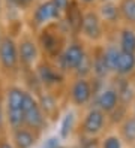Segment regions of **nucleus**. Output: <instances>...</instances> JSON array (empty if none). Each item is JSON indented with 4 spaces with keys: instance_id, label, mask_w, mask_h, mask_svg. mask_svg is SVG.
<instances>
[{
    "instance_id": "obj_19",
    "label": "nucleus",
    "mask_w": 135,
    "mask_h": 148,
    "mask_svg": "<svg viewBox=\"0 0 135 148\" xmlns=\"http://www.w3.org/2000/svg\"><path fill=\"white\" fill-rule=\"evenodd\" d=\"M119 48L123 53L135 54V30L132 27H123L119 33Z\"/></svg>"
},
{
    "instance_id": "obj_29",
    "label": "nucleus",
    "mask_w": 135,
    "mask_h": 148,
    "mask_svg": "<svg viewBox=\"0 0 135 148\" xmlns=\"http://www.w3.org/2000/svg\"><path fill=\"white\" fill-rule=\"evenodd\" d=\"M35 0H12V3L18 8V9H29L33 5Z\"/></svg>"
},
{
    "instance_id": "obj_36",
    "label": "nucleus",
    "mask_w": 135,
    "mask_h": 148,
    "mask_svg": "<svg viewBox=\"0 0 135 148\" xmlns=\"http://www.w3.org/2000/svg\"><path fill=\"white\" fill-rule=\"evenodd\" d=\"M101 2H110V0H101Z\"/></svg>"
},
{
    "instance_id": "obj_26",
    "label": "nucleus",
    "mask_w": 135,
    "mask_h": 148,
    "mask_svg": "<svg viewBox=\"0 0 135 148\" xmlns=\"http://www.w3.org/2000/svg\"><path fill=\"white\" fill-rule=\"evenodd\" d=\"M71 2H72V0H51V3L56 6V9H57L62 15H65V12H66V9L69 8Z\"/></svg>"
},
{
    "instance_id": "obj_10",
    "label": "nucleus",
    "mask_w": 135,
    "mask_h": 148,
    "mask_svg": "<svg viewBox=\"0 0 135 148\" xmlns=\"http://www.w3.org/2000/svg\"><path fill=\"white\" fill-rule=\"evenodd\" d=\"M36 76L41 81V84L47 88H53L57 87L63 82V75L60 69H56L54 66H51L48 62H41L36 66Z\"/></svg>"
},
{
    "instance_id": "obj_15",
    "label": "nucleus",
    "mask_w": 135,
    "mask_h": 148,
    "mask_svg": "<svg viewBox=\"0 0 135 148\" xmlns=\"http://www.w3.org/2000/svg\"><path fill=\"white\" fill-rule=\"evenodd\" d=\"M65 20L68 27L71 29L72 33H80L81 32V25H83V20H84V12L80 9V3L77 0H72L69 8L65 12Z\"/></svg>"
},
{
    "instance_id": "obj_12",
    "label": "nucleus",
    "mask_w": 135,
    "mask_h": 148,
    "mask_svg": "<svg viewBox=\"0 0 135 148\" xmlns=\"http://www.w3.org/2000/svg\"><path fill=\"white\" fill-rule=\"evenodd\" d=\"M39 136L41 135L38 132H35V130L26 127V126L11 130V135H9L15 148H33L36 142L39 141Z\"/></svg>"
},
{
    "instance_id": "obj_17",
    "label": "nucleus",
    "mask_w": 135,
    "mask_h": 148,
    "mask_svg": "<svg viewBox=\"0 0 135 148\" xmlns=\"http://www.w3.org/2000/svg\"><path fill=\"white\" fill-rule=\"evenodd\" d=\"M98 14H99V16H101L102 23L117 24L119 20H122L119 3L113 2V0H110V2H102L98 8Z\"/></svg>"
},
{
    "instance_id": "obj_24",
    "label": "nucleus",
    "mask_w": 135,
    "mask_h": 148,
    "mask_svg": "<svg viewBox=\"0 0 135 148\" xmlns=\"http://www.w3.org/2000/svg\"><path fill=\"white\" fill-rule=\"evenodd\" d=\"M101 148H126L119 133H108L101 139Z\"/></svg>"
},
{
    "instance_id": "obj_8",
    "label": "nucleus",
    "mask_w": 135,
    "mask_h": 148,
    "mask_svg": "<svg viewBox=\"0 0 135 148\" xmlns=\"http://www.w3.org/2000/svg\"><path fill=\"white\" fill-rule=\"evenodd\" d=\"M39 43L42 49L51 57H60V54L65 49V42L63 38L59 34V32H53L51 29H45L41 36H39Z\"/></svg>"
},
{
    "instance_id": "obj_6",
    "label": "nucleus",
    "mask_w": 135,
    "mask_h": 148,
    "mask_svg": "<svg viewBox=\"0 0 135 148\" xmlns=\"http://www.w3.org/2000/svg\"><path fill=\"white\" fill-rule=\"evenodd\" d=\"M93 93H95V88H93L92 82L84 76H78L77 79L71 84L69 97H71V102L74 103L75 106L83 108V106L90 103V100L93 97Z\"/></svg>"
},
{
    "instance_id": "obj_28",
    "label": "nucleus",
    "mask_w": 135,
    "mask_h": 148,
    "mask_svg": "<svg viewBox=\"0 0 135 148\" xmlns=\"http://www.w3.org/2000/svg\"><path fill=\"white\" fill-rule=\"evenodd\" d=\"M6 111H5V102H2V99H0V133L5 130L6 127Z\"/></svg>"
},
{
    "instance_id": "obj_21",
    "label": "nucleus",
    "mask_w": 135,
    "mask_h": 148,
    "mask_svg": "<svg viewBox=\"0 0 135 148\" xmlns=\"http://www.w3.org/2000/svg\"><path fill=\"white\" fill-rule=\"evenodd\" d=\"M75 124H77V114L74 111L66 112L62 118L60 123V129H59V138L60 139H68L75 130Z\"/></svg>"
},
{
    "instance_id": "obj_31",
    "label": "nucleus",
    "mask_w": 135,
    "mask_h": 148,
    "mask_svg": "<svg viewBox=\"0 0 135 148\" xmlns=\"http://www.w3.org/2000/svg\"><path fill=\"white\" fill-rule=\"evenodd\" d=\"M78 3H83V5H93L95 2H98V0H77Z\"/></svg>"
},
{
    "instance_id": "obj_23",
    "label": "nucleus",
    "mask_w": 135,
    "mask_h": 148,
    "mask_svg": "<svg viewBox=\"0 0 135 148\" xmlns=\"http://www.w3.org/2000/svg\"><path fill=\"white\" fill-rule=\"evenodd\" d=\"M120 48L116 47V45H110L104 48V57H105V62L107 66L110 69V72L116 73V69H117V63H119V58H120Z\"/></svg>"
},
{
    "instance_id": "obj_27",
    "label": "nucleus",
    "mask_w": 135,
    "mask_h": 148,
    "mask_svg": "<svg viewBox=\"0 0 135 148\" xmlns=\"http://www.w3.org/2000/svg\"><path fill=\"white\" fill-rule=\"evenodd\" d=\"M42 148H62V145H60V138H57V136L48 138L47 141H45V144H44Z\"/></svg>"
},
{
    "instance_id": "obj_9",
    "label": "nucleus",
    "mask_w": 135,
    "mask_h": 148,
    "mask_svg": "<svg viewBox=\"0 0 135 148\" xmlns=\"http://www.w3.org/2000/svg\"><path fill=\"white\" fill-rule=\"evenodd\" d=\"M18 56H20V64L26 69H32L39 58L38 43L30 38H23L18 42Z\"/></svg>"
},
{
    "instance_id": "obj_5",
    "label": "nucleus",
    "mask_w": 135,
    "mask_h": 148,
    "mask_svg": "<svg viewBox=\"0 0 135 148\" xmlns=\"http://www.w3.org/2000/svg\"><path fill=\"white\" fill-rule=\"evenodd\" d=\"M81 36L86 38L90 42H99L104 38V23L99 16L98 11H86L84 20L81 25Z\"/></svg>"
},
{
    "instance_id": "obj_13",
    "label": "nucleus",
    "mask_w": 135,
    "mask_h": 148,
    "mask_svg": "<svg viewBox=\"0 0 135 148\" xmlns=\"http://www.w3.org/2000/svg\"><path fill=\"white\" fill-rule=\"evenodd\" d=\"M60 16L62 14L56 9L51 0H48V2H42L41 5L36 6V9L33 11V23L42 27V25H47L54 20H59Z\"/></svg>"
},
{
    "instance_id": "obj_7",
    "label": "nucleus",
    "mask_w": 135,
    "mask_h": 148,
    "mask_svg": "<svg viewBox=\"0 0 135 148\" xmlns=\"http://www.w3.org/2000/svg\"><path fill=\"white\" fill-rule=\"evenodd\" d=\"M20 64L18 56V42L11 36H3L0 43V66L8 72H15Z\"/></svg>"
},
{
    "instance_id": "obj_37",
    "label": "nucleus",
    "mask_w": 135,
    "mask_h": 148,
    "mask_svg": "<svg viewBox=\"0 0 135 148\" xmlns=\"http://www.w3.org/2000/svg\"><path fill=\"white\" fill-rule=\"evenodd\" d=\"M132 148H135V147H132Z\"/></svg>"
},
{
    "instance_id": "obj_30",
    "label": "nucleus",
    "mask_w": 135,
    "mask_h": 148,
    "mask_svg": "<svg viewBox=\"0 0 135 148\" xmlns=\"http://www.w3.org/2000/svg\"><path fill=\"white\" fill-rule=\"evenodd\" d=\"M0 148H15V145L12 144L11 138L0 136Z\"/></svg>"
},
{
    "instance_id": "obj_20",
    "label": "nucleus",
    "mask_w": 135,
    "mask_h": 148,
    "mask_svg": "<svg viewBox=\"0 0 135 148\" xmlns=\"http://www.w3.org/2000/svg\"><path fill=\"white\" fill-rule=\"evenodd\" d=\"M92 72H93V75L98 78V79H102V78H105L108 73H110V69H108L107 62H105V57H104V48L93 54V58H92Z\"/></svg>"
},
{
    "instance_id": "obj_18",
    "label": "nucleus",
    "mask_w": 135,
    "mask_h": 148,
    "mask_svg": "<svg viewBox=\"0 0 135 148\" xmlns=\"http://www.w3.org/2000/svg\"><path fill=\"white\" fill-rule=\"evenodd\" d=\"M134 73H135V54L123 53V51H122L119 63H117L116 75H119L120 78H126V76L134 75Z\"/></svg>"
},
{
    "instance_id": "obj_4",
    "label": "nucleus",
    "mask_w": 135,
    "mask_h": 148,
    "mask_svg": "<svg viewBox=\"0 0 135 148\" xmlns=\"http://www.w3.org/2000/svg\"><path fill=\"white\" fill-rule=\"evenodd\" d=\"M108 123V115L102 112L99 108L93 106L90 108L81 121L80 126V136H87V138H99L107 127Z\"/></svg>"
},
{
    "instance_id": "obj_25",
    "label": "nucleus",
    "mask_w": 135,
    "mask_h": 148,
    "mask_svg": "<svg viewBox=\"0 0 135 148\" xmlns=\"http://www.w3.org/2000/svg\"><path fill=\"white\" fill-rule=\"evenodd\" d=\"M77 148H101V139H99V138L80 136Z\"/></svg>"
},
{
    "instance_id": "obj_35",
    "label": "nucleus",
    "mask_w": 135,
    "mask_h": 148,
    "mask_svg": "<svg viewBox=\"0 0 135 148\" xmlns=\"http://www.w3.org/2000/svg\"><path fill=\"white\" fill-rule=\"evenodd\" d=\"M0 12H2V0H0Z\"/></svg>"
},
{
    "instance_id": "obj_22",
    "label": "nucleus",
    "mask_w": 135,
    "mask_h": 148,
    "mask_svg": "<svg viewBox=\"0 0 135 148\" xmlns=\"http://www.w3.org/2000/svg\"><path fill=\"white\" fill-rule=\"evenodd\" d=\"M119 9L123 21L135 24V0H119Z\"/></svg>"
},
{
    "instance_id": "obj_3",
    "label": "nucleus",
    "mask_w": 135,
    "mask_h": 148,
    "mask_svg": "<svg viewBox=\"0 0 135 148\" xmlns=\"http://www.w3.org/2000/svg\"><path fill=\"white\" fill-rule=\"evenodd\" d=\"M24 126L38 132L39 135L48 126V120L45 118L39 106L38 97L30 91L26 93V99H24Z\"/></svg>"
},
{
    "instance_id": "obj_2",
    "label": "nucleus",
    "mask_w": 135,
    "mask_h": 148,
    "mask_svg": "<svg viewBox=\"0 0 135 148\" xmlns=\"http://www.w3.org/2000/svg\"><path fill=\"white\" fill-rule=\"evenodd\" d=\"M26 90L21 87L11 85L6 90L5 96V111H6V124L9 130H15L24 126V99Z\"/></svg>"
},
{
    "instance_id": "obj_16",
    "label": "nucleus",
    "mask_w": 135,
    "mask_h": 148,
    "mask_svg": "<svg viewBox=\"0 0 135 148\" xmlns=\"http://www.w3.org/2000/svg\"><path fill=\"white\" fill-rule=\"evenodd\" d=\"M117 133L120 135L126 147H135V115H126L119 124Z\"/></svg>"
},
{
    "instance_id": "obj_33",
    "label": "nucleus",
    "mask_w": 135,
    "mask_h": 148,
    "mask_svg": "<svg viewBox=\"0 0 135 148\" xmlns=\"http://www.w3.org/2000/svg\"><path fill=\"white\" fill-rule=\"evenodd\" d=\"M132 105H134V112H132V115H135V100H134V103H132Z\"/></svg>"
},
{
    "instance_id": "obj_1",
    "label": "nucleus",
    "mask_w": 135,
    "mask_h": 148,
    "mask_svg": "<svg viewBox=\"0 0 135 148\" xmlns=\"http://www.w3.org/2000/svg\"><path fill=\"white\" fill-rule=\"evenodd\" d=\"M59 69L62 72H77L78 76L86 78L92 69V58L80 42H71L59 57Z\"/></svg>"
},
{
    "instance_id": "obj_32",
    "label": "nucleus",
    "mask_w": 135,
    "mask_h": 148,
    "mask_svg": "<svg viewBox=\"0 0 135 148\" xmlns=\"http://www.w3.org/2000/svg\"><path fill=\"white\" fill-rule=\"evenodd\" d=\"M132 84H134V87H135V73L132 75Z\"/></svg>"
},
{
    "instance_id": "obj_14",
    "label": "nucleus",
    "mask_w": 135,
    "mask_h": 148,
    "mask_svg": "<svg viewBox=\"0 0 135 148\" xmlns=\"http://www.w3.org/2000/svg\"><path fill=\"white\" fill-rule=\"evenodd\" d=\"M38 102H39V106L44 112L45 118L48 120V123L51 121H56L60 115V106H59V102L57 99L54 97L53 94L50 93H41L38 96Z\"/></svg>"
},
{
    "instance_id": "obj_34",
    "label": "nucleus",
    "mask_w": 135,
    "mask_h": 148,
    "mask_svg": "<svg viewBox=\"0 0 135 148\" xmlns=\"http://www.w3.org/2000/svg\"><path fill=\"white\" fill-rule=\"evenodd\" d=\"M2 40H3V36H2V33H0V43H2Z\"/></svg>"
},
{
    "instance_id": "obj_11",
    "label": "nucleus",
    "mask_w": 135,
    "mask_h": 148,
    "mask_svg": "<svg viewBox=\"0 0 135 148\" xmlns=\"http://www.w3.org/2000/svg\"><path fill=\"white\" fill-rule=\"evenodd\" d=\"M120 106V97L116 87H105L96 96V108H99L107 115H111L113 112Z\"/></svg>"
}]
</instances>
